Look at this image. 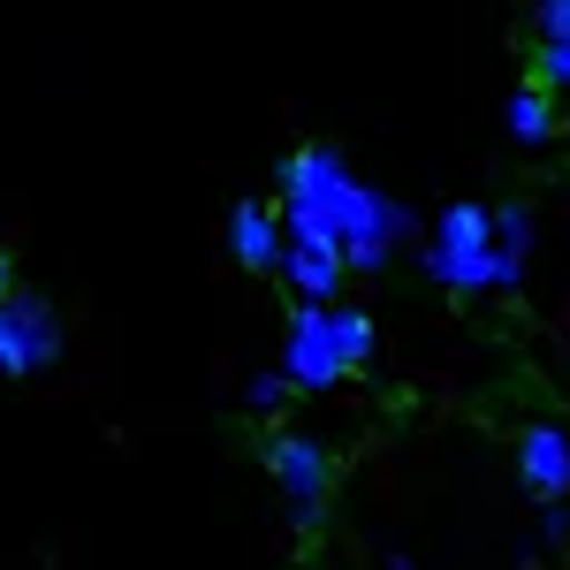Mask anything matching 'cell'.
I'll list each match as a JSON object with an SVG mask.
<instances>
[{
  "label": "cell",
  "instance_id": "obj_9",
  "mask_svg": "<svg viewBox=\"0 0 570 570\" xmlns=\"http://www.w3.org/2000/svg\"><path fill=\"white\" fill-rule=\"evenodd\" d=\"M282 282L297 289V305H343L351 266H343V259H320V252H282Z\"/></svg>",
  "mask_w": 570,
  "mask_h": 570
},
{
  "label": "cell",
  "instance_id": "obj_12",
  "mask_svg": "<svg viewBox=\"0 0 570 570\" xmlns=\"http://www.w3.org/2000/svg\"><path fill=\"white\" fill-rule=\"evenodd\" d=\"M289 395H297V389H289L282 373H252V389H244V411H252V419H274Z\"/></svg>",
  "mask_w": 570,
  "mask_h": 570
},
{
  "label": "cell",
  "instance_id": "obj_3",
  "mask_svg": "<svg viewBox=\"0 0 570 570\" xmlns=\"http://www.w3.org/2000/svg\"><path fill=\"white\" fill-rule=\"evenodd\" d=\"M259 456H266L274 494H282V518H289L297 532H312L320 518H327V494H335V456H327L312 434H297V426H274Z\"/></svg>",
  "mask_w": 570,
  "mask_h": 570
},
{
  "label": "cell",
  "instance_id": "obj_1",
  "mask_svg": "<svg viewBox=\"0 0 570 570\" xmlns=\"http://www.w3.org/2000/svg\"><path fill=\"white\" fill-rule=\"evenodd\" d=\"M274 206H282V236L289 252H320V259H343L351 274H373L389 266L411 236H419V214L389 198L381 183H365L335 153V145H297L282 153L274 168Z\"/></svg>",
  "mask_w": 570,
  "mask_h": 570
},
{
  "label": "cell",
  "instance_id": "obj_16",
  "mask_svg": "<svg viewBox=\"0 0 570 570\" xmlns=\"http://www.w3.org/2000/svg\"><path fill=\"white\" fill-rule=\"evenodd\" d=\"M381 570H419V556H403V548H389V556H381Z\"/></svg>",
  "mask_w": 570,
  "mask_h": 570
},
{
  "label": "cell",
  "instance_id": "obj_7",
  "mask_svg": "<svg viewBox=\"0 0 570 570\" xmlns=\"http://www.w3.org/2000/svg\"><path fill=\"white\" fill-rule=\"evenodd\" d=\"M228 252H236L244 274H282V252H289V236H282V206L244 198V206L228 214Z\"/></svg>",
  "mask_w": 570,
  "mask_h": 570
},
{
  "label": "cell",
  "instance_id": "obj_17",
  "mask_svg": "<svg viewBox=\"0 0 570 570\" xmlns=\"http://www.w3.org/2000/svg\"><path fill=\"white\" fill-rule=\"evenodd\" d=\"M8 289H16V266H8V252H0V297H8Z\"/></svg>",
  "mask_w": 570,
  "mask_h": 570
},
{
  "label": "cell",
  "instance_id": "obj_15",
  "mask_svg": "<svg viewBox=\"0 0 570 570\" xmlns=\"http://www.w3.org/2000/svg\"><path fill=\"white\" fill-rule=\"evenodd\" d=\"M532 540H548V548H556V540H570V510H563V502H540V525H532Z\"/></svg>",
  "mask_w": 570,
  "mask_h": 570
},
{
  "label": "cell",
  "instance_id": "obj_11",
  "mask_svg": "<svg viewBox=\"0 0 570 570\" xmlns=\"http://www.w3.org/2000/svg\"><path fill=\"white\" fill-rule=\"evenodd\" d=\"M532 206H494V252L502 259H518V266H532Z\"/></svg>",
  "mask_w": 570,
  "mask_h": 570
},
{
  "label": "cell",
  "instance_id": "obj_6",
  "mask_svg": "<svg viewBox=\"0 0 570 570\" xmlns=\"http://www.w3.org/2000/svg\"><path fill=\"white\" fill-rule=\"evenodd\" d=\"M518 480L532 502H563L570 494V426L563 419H532L518 434Z\"/></svg>",
  "mask_w": 570,
  "mask_h": 570
},
{
  "label": "cell",
  "instance_id": "obj_2",
  "mask_svg": "<svg viewBox=\"0 0 570 570\" xmlns=\"http://www.w3.org/2000/svg\"><path fill=\"white\" fill-rule=\"evenodd\" d=\"M419 266L449 297H487V289H518L525 282V266L494 252V206H480V198H449L441 206L434 236L419 244Z\"/></svg>",
  "mask_w": 570,
  "mask_h": 570
},
{
  "label": "cell",
  "instance_id": "obj_4",
  "mask_svg": "<svg viewBox=\"0 0 570 570\" xmlns=\"http://www.w3.org/2000/svg\"><path fill=\"white\" fill-rule=\"evenodd\" d=\"M274 373L305 395H327L351 381L343 343H335V305H289V320H282V365Z\"/></svg>",
  "mask_w": 570,
  "mask_h": 570
},
{
  "label": "cell",
  "instance_id": "obj_8",
  "mask_svg": "<svg viewBox=\"0 0 570 570\" xmlns=\"http://www.w3.org/2000/svg\"><path fill=\"white\" fill-rule=\"evenodd\" d=\"M502 130L518 137L525 153H540L548 137L563 130V115H556V91H548V85H518L510 99H502Z\"/></svg>",
  "mask_w": 570,
  "mask_h": 570
},
{
  "label": "cell",
  "instance_id": "obj_13",
  "mask_svg": "<svg viewBox=\"0 0 570 570\" xmlns=\"http://www.w3.org/2000/svg\"><path fill=\"white\" fill-rule=\"evenodd\" d=\"M532 85H548V91H570V39L540 46V77H532Z\"/></svg>",
  "mask_w": 570,
  "mask_h": 570
},
{
  "label": "cell",
  "instance_id": "obj_5",
  "mask_svg": "<svg viewBox=\"0 0 570 570\" xmlns=\"http://www.w3.org/2000/svg\"><path fill=\"white\" fill-rule=\"evenodd\" d=\"M61 357V312L46 305L39 289H8L0 297V373L31 381Z\"/></svg>",
  "mask_w": 570,
  "mask_h": 570
},
{
  "label": "cell",
  "instance_id": "obj_10",
  "mask_svg": "<svg viewBox=\"0 0 570 570\" xmlns=\"http://www.w3.org/2000/svg\"><path fill=\"white\" fill-rule=\"evenodd\" d=\"M335 343H343V365H351V373H365V365L381 357V327H373V312L335 305Z\"/></svg>",
  "mask_w": 570,
  "mask_h": 570
},
{
  "label": "cell",
  "instance_id": "obj_14",
  "mask_svg": "<svg viewBox=\"0 0 570 570\" xmlns=\"http://www.w3.org/2000/svg\"><path fill=\"white\" fill-rule=\"evenodd\" d=\"M532 23H540V46L570 39V0H532Z\"/></svg>",
  "mask_w": 570,
  "mask_h": 570
}]
</instances>
